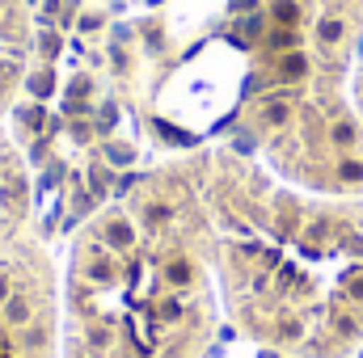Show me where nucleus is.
I'll return each instance as SVG.
<instances>
[{"instance_id":"7","label":"nucleus","mask_w":363,"mask_h":358,"mask_svg":"<svg viewBox=\"0 0 363 358\" xmlns=\"http://www.w3.org/2000/svg\"><path fill=\"white\" fill-rule=\"evenodd\" d=\"M97 8H123V4H144V0H89Z\"/></svg>"},{"instance_id":"3","label":"nucleus","mask_w":363,"mask_h":358,"mask_svg":"<svg viewBox=\"0 0 363 358\" xmlns=\"http://www.w3.org/2000/svg\"><path fill=\"white\" fill-rule=\"evenodd\" d=\"M64 358H207L220 337L211 228L190 152L135 173L68 236Z\"/></svg>"},{"instance_id":"5","label":"nucleus","mask_w":363,"mask_h":358,"mask_svg":"<svg viewBox=\"0 0 363 358\" xmlns=\"http://www.w3.org/2000/svg\"><path fill=\"white\" fill-rule=\"evenodd\" d=\"M34 38H38L34 0H0V118L21 101L34 64Z\"/></svg>"},{"instance_id":"6","label":"nucleus","mask_w":363,"mask_h":358,"mask_svg":"<svg viewBox=\"0 0 363 358\" xmlns=\"http://www.w3.org/2000/svg\"><path fill=\"white\" fill-rule=\"evenodd\" d=\"M34 224V178L21 144L0 131V245L30 232Z\"/></svg>"},{"instance_id":"4","label":"nucleus","mask_w":363,"mask_h":358,"mask_svg":"<svg viewBox=\"0 0 363 358\" xmlns=\"http://www.w3.org/2000/svg\"><path fill=\"white\" fill-rule=\"evenodd\" d=\"M0 358H64L60 266L34 232L0 245Z\"/></svg>"},{"instance_id":"1","label":"nucleus","mask_w":363,"mask_h":358,"mask_svg":"<svg viewBox=\"0 0 363 358\" xmlns=\"http://www.w3.org/2000/svg\"><path fill=\"white\" fill-rule=\"evenodd\" d=\"M359 55L363 0H224L174 59L161 51L148 118L182 152L228 135L291 185L359 194Z\"/></svg>"},{"instance_id":"2","label":"nucleus","mask_w":363,"mask_h":358,"mask_svg":"<svg viewBox=\"0 0 363 358\" xmlns=\"http://www.w3.org/2000/svg\"><path fill=\"white\" fill-rule=\"evenodd\" d=\"M190 161L233 329L287 358H347L363 342V202L291 185L224 144Z\"/></svg>"}]
</instances>
